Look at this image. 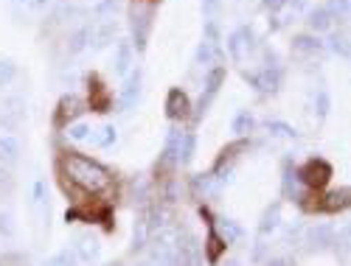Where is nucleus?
Masks as SVG:
<instances>
[{
	"label": "nucleus",
	"instance_id": "1",
	"mask_svg": "<svg viewBox=\"0 0 351 266\" xmlns=\"http://www.w3.org/2000/svg\"><path fill=\"white\" fill-rule=\"evenodd\" d=\"M56 171L62 176V185H73L87 196H107L115 188L112 171L107 165H101L99 160L87 157L82 152L65 149L60 157H56Z\"/></svg>",
	"mask_w": 351,
	"mask_h": 266
},
{
	"label": "nucleus",
	"instance_id": "2",
	"mask_svg": "<svg viewBox=\"0 0 351 266\" xmlns=\"http://www.w3.org/2000/svg\"><path fill=\"white\" fill-rule=\"evenodd\" d=\"M152 17H155V3L149 0H132L130 6V28H132V42L138 51H146L152 31Z\"/></svg>",
	"mask_w": 351,
	"mask_h": 266
},
{
	"label": "nucleus",
	"instance_id": "3",
	"mask_svg": "<svg viewBox=\"0 0 351 266\" xmlns=\"http://www.w3.org/2000/svg\"><path fill=\"white\" fill-rule=\"evenodd\" d=\"M295 176H298V183L306 188V191H320V188H326L329 180L335 176V168L329 160L324 157H309L301 168H295Z\"/></svg>",
	"mask_w": 351,
	"mask_h": 266
},
{
	"label": "nucleus",
	"instance_id": "4",
	"mask_svg": "<svg viewBox=\"0 0 351 266\" xmlns=\"http://www.w3.org/2000/svg\"><path fill=\"white\" fill-rule=\"evenodd\" d=\"M84 109H87V104H84V98H79L76 93L62 96L60 104H56V112H53V127H65V129H68L71 124H76V118L84 115Z\"/></svg>",
	"mask_w": 351,
	"mask_h": 266
},
{
	"label": "nucleus",
	"instance_id": "5",
	"mask_svg": "<svg viewBox=\"0 0 351 266\" xmlns=\"http://www.w3.org/2000/svg\"><path fill=\"white\" fill-rule=\"evenodd\" d=\"M245 79L256 87V93L273 96L281 87V68L278 65H265V68H258L256 73H245Z\"/></svg>",
	"mask_w": 351,
	"mask_h": 266
},
{
	"label": "nucleus",
	"instance_id": "6",
	"mask_svg": "<svg viewBox=\"0 0 351 266\" xmlns=\"http://www.w3.org/2000/svg\"><path fill=\"white\" fill-rule=\"evenodd\" d=\"M222 81H225V68H222V65H214V68L208 70V76H206V90H202L199 104H197V115H194L197 121H199V118L208 112V107H211V101L217 98V93H219Z\"/></svg>",
	"mask_w": 351,
	"mask_h": 266
},
{
	"label": "nucleus",
	"instance_id": "7",
	"mask_svg": "<svg viewBox=\"0 0 351 266\" xmlns=\"http://www.w3.org/2000/svg\"><path fill=\"white\" fill-rule=\"evenodd\" d=\"M180 143H183V132L178 127H171L169 135H166V143H163V152H160V160H158L155 171L178 168L180 165Z\"/></svg>",
	"mask_w": 351,
	"mask_h": 266
},
{
	"label": "nucleus",
	"instance_id": "8",
	"mask_svg": "<svg viewBox=\"0 0 351 266\" xmlns=\"http://www.w3.org/2000/svg\"><path fill=\"white\" fill-rule=\"evenodd\" d=\"M253 48H256V34H253L250 25L237 28V31L228 37V53H230V59H237V62H242V59H245Z\"/></svg>",
	"mask_w": 351,
	"mask_h": 266
},
{
	"label": "nucleus",
	"instance_id": "9",
	"mask_svg": "<svg viewBox=\"0 0 351 266\" xmlns=\"http://www.w3.org/2000/svg\"><path fill=\"white\" fill-rule=\"evenodd\" d=\"M178 266H202V247L189 230H180L178 241Z\"/></svg>",
	"mask_w": 351,
	"mask_h": 266
},
{
	"label": "nucleus",
	"instance_id": "10",
	"mask_svg": "<svg viewBox=\"0 0 351 266\" xmlns=\"http://www.w3.org/2000/svg\"><path fill=\"white\" fill-rule=\"evenodd\" d=\"M23 115H25V101L23 96H9L3 104H0V127L14 132L23 124Z\"/></svg>",
	"mask_w": 351,
	"mask_h": 266
},
{
	"label": "nucleus",
	"instance_id": "11",
	"mask_svg": "<svg viewBox=\"0 0 351 266\" xmlns=\"http://www.w3.org/2000/svg\"><path fill=\"white\" fill-rule=\"evenodd\" d=\"M348 208H351V188L329 191L315 202V211H320V213H343Z\"/></svg>",
	"mask_w": 351,
	"mask_h": 266
},
{
	"label": "nucleus",
	"instance_id": "12",
	"mask_svg": "<svg viewBox=\"0 0 351 266\" xmlns=\"http://www.w3.org/2000/svg\"><path fill=\"white\" fill-rule=\"evenodd\" d=\"M141 81H143V73H141V68H135V70L127 76L124 87H121V96H119V112H130V109L138 104L141 90H143Z\"/></svg>",
	"mask_w": 351,
	"mask_h": 266
},
{
	"label": "nucleus",
	"instance_id": "13",
	"mask_svg": "<svg viewBox=\"0 0 351 266\" xmlns=\"http://www.w3.org/2000/svg\"><path fill=\"white\" fill-rule=\"evenodd\" d=\"M306 247L312 252H324L335 247V227L332 224H312L306 230Z\"/></svg>",
	"mask_w": 351,
	"mask_h": 266
},
{
	"label": "nucleus",
	"instance_id": "14",
	"mask_svg": "<svg viewBox=\"0 0 351 266\" xmlns=\"http://www.w3.org/2000/svg\"><path fill=\"white\" fill-rule=\"evenodd\" d=\"M166 115L171 121H186L191 115V104H189V96L180 90V87H171L166 93Z\"/></svg>",
	"mask_w": 351,
	"mask_h": 266
},
{
	"label": "nucleus",
	"instance_id": "15",
	"mask_svg": "<svg viewBox=\"0 0 351 266\" xmlns=\"http://www.w3.org/2000/svg\"><path fill=\"white\" fill-rule=\"evenodd\" d=\"M202 216L208 219V235H206V244H202V250H206V258H208V263H217L219 258H222V252H225V241H222V235L217 232V227H214V216H208V211L202 208Z\"/></svg>",
	"mask_w": 351,
	"mask_h": 266
},
{
	"label": "nucleus",
	"instance_id": "16",
	"mask_svg": "<svg viewBox=\"0 0 351 266\" xmlns=\"http://www.w3.org/2000/svg\"><path fill=\"white\" fill-rule=\"evenodd\" d=\"M112 68H115V73H119V76H130L132 73V68H135V48H132V42L119 40V45H115Z\"/></svg>",
	"mask_w": 351,
	"mask_h": 266
},
{
	"label": "nucleus",
	"instance_id": "17",
	"mask_svg": "<svg viewBox=\"0 0 351 266\" xmlns=\"http://www.w3.org/2000/svg\"><path fill=\"white\" fill-rule=\"evenodd\" d=\"M278 224H281V202H273V204H267V208H265V213H261L258 227H256V235L265 241L267 235H273L278 230Z\"/></svg>",
	"mask_w": 351,
	"mask_h": 266
},
{
	"label": "nucleus",
	"instance_id": "18",
	"mask_svg": "<svg viewBox=\"0 0 351 266\" xmlns=\"http://www.w3.org/2000/svg\"><path fill=\"white\" fill-rule=\"evenodd\" d=\"M73 250H76V255H79V263H82V261H84V263H93V261L101 255V241L96 239V235H90V232H82V235H76Z\"/></svg>",
	"mask_w": 351,
	"mask_h": 266
},
{
	"label": "nucleus",
	"instance_id": "19",
	"mask_svg": "<svg viewBox=\"0 0 351 266\" xmlns=\"http://www.w3.org/2000/svg\"><path fill=\"white\" fill-rule=\"evenodd\" d=\"M20 155H23L20 137L17 135H0V165H3V168L17 165L20 163Z\"/></svg>",
	"mask_w": 351,
	"mask_h": 266
},
{
	"label": "nucleus",
	"instance_id": "20",
	"mask_svg": "<svg viewBox=\"0 0 351 266\" xmlns=\"http://www.w3.org/2000/svg\"><path fill=\"white\" fill-rule=\"evenodd\" d=\"M324 51H326V42H320L315 34L292 37V53H298V56H320Z\"/></svg>",
	"mask_w": 351,
	"mask_h": 266
},
{
	"label": "nucleus",
	"instance_id": "21",
	"mask_svg": "<svg viewBox=\"0 0 351 266\" xmlns=\"http://www.w3.org/2000/svg\"><path fill=\"white\" fill-rule=\"evenodd\" d=\"M191 191H194L197 199H214V196H219V183L211 176V171L208 174H194L191 176Z\"/></svg>",
	"mask_w": 351,
	"mask_h": 266
},
{
	"label": "nucleus",
	"instance_id": "22",
	"mask_svg": "<svg viewBox=\"0 0 351 266\" xmlns=\"http://www.w3.org/2000/svg\"><path fill=\"white\" fill-rule=\"evenodd\" d=\"M219 59H222V48H219V42H214V40H208V37H202V42L197 45V53H194V62L202 65V68H208V65L219 62Z\"/></svg>",
	"mask_w": 351,
	"mask_h": 266
},
{
	"label": "nucleus",
	"instance_id": "23",
	"mask_svg": "<svg viewBox=\"0 0 351 266\" xmlns=\"http://www.w3.org/2000/svg\"><path fill=\"white\" fill-rule=\"evenodd\" d=\"M90 42H93V25L84 23V25H79L76 31L68 37V53L76 56V53H82V51L90 48Z\"/></svg>",
	"mask_w": 351,
	"mask_h": 266
},
{
	"label": "nucleus",
	"instance_id": "24",
	"mask_svg": "<svg viewBox=\"0 0 351 266\" xmlns=\"http://www.w3.org/2000/svg\"><path fill=\"white\" fill-rule=\"evenodd\" d=\"M214 227H217V232L222 235L225 244H237V241H242V235H245V230L239 227V222H237V219H228V216L214 219Z\"/></svg>",
	"mask_w": 351,
	"mask_h": 266
},
{
	"label": "nucleus",
	"instance_id": "25",
	"mask_svg": "<svg viewBox=\"0 0 351 266\" xmlns=\"http://www.w3.org/2000/svg\"><path fill=\"white\" fill-rule=\"evenodd\" d=\"M87 81H90V107H93L96 112H107L110 104H112V96L104 90V84L99 81V76H90Z\"/></svg>",
	"mask_w": 351,
	"mask_h": 266
},
{
	"label": "nucleus",
	"instance_id": "26",
	"mask_svg": "<svg viewBox=\"0 0 351 266\" xmlns=\"http://www.w3.org/2000/svg\"><path fill=\"white\" fill-rule=\"evenodd\" d=\"M115 34H119V25H115V20H104L99 28H93V48L104 51L107 45H112Z\"/></svg>",
	"mask_w": 351,
	"mask_h": 266
},
{
	"label": "nucleus",
	"instance_id": "27",
	"mask_svg": "<svg viewBox=\"0 0 351 266\" xmlns=\"http://www.w3.org/2000/svg\"><path fill=\"white\" fill-rule=\"evenodd\" d=\"M146 244H149V222H146V213H141L132 224V252H141Z\"/></svg>",
	"mask_w": 351,
	"mask_h": 266
},
{
	"label": "nucleus",
	"instance_id": "28",
	"mask_svg": "<svg viewBox=\"0 0 351 266\" xmlns=\"http://www.w3.org/2000/svg\"><path fill=\"white\" fill-rule=\"evenodd\" d=\"M230 129H233V135H239V137L250 135V132L256 129V115H253L250 109H239V112H237V118H233Z\"/></svg>",
	"mask_w": 351,
	"mask_h": 266
},
{
	"label": "nucleus",
	"instance_id": "29",
	"mask_svg": "<svg viewBox=\"0 0 351 266\" xmlns=\"http://www.w3.org/2000/svg\"><path fill=\"white\" fill-rule=\"evenodd\" d=\"M332 20H335V17L326 12V6L312 9L309 17H306V23H309V28H312L315 34H317V31H329V28H332Z\"/></svg>",
	"mask_w": 351,
	"mask_h": 266
},
{
	"label": "nucleus",
	"instance_id": "30",
	"mask_svg": "<svg viewBox=\"0 0 351 266\" xmlns=\"http://www.w3.org/2000/svg\"><path fill=\"white\" fill-rule=\"evenodd\" d=\"M43 266H79V255H76L73 247H65L60 252H53L51 258H45Z\"/></svg>",
	"mask_w": 351,
	"mask_h": 266
},
{
	"label": "nucleus",
	"instance_id": "31",
	"mask_svg": "<svg viewBox=\"0 0 351 266\" xmlns=\"http://www.w3.org/2000/svg\"><path fill=\"white\" fill-rule=\"evenodd\" d=\"M93 140H96L99 149H110V146H115V140H119V129H115L112 124H104V127L93 135Z\"/></svg>",
	"mask_w": 351,
	"mask_h": 266
},
{
	"label": "nucleus",
	"instance_id": "32",
	"mask_svg": "<svg viewBox=\"0 0 351 266\" xmlns=\"http://www.w3.org/2000/svg\"><path fill=\"white\" fill-rule=\"evenodd\" d=\"M197 152V135L194 132H183V143H180V165H189L194 160Z\"/></svg>",
	"mask_w": 351,
	"mask_h": 266
},
{
	"label": "nucleus",
	"instance_id": "33",
	"mask_svg": "<svg viewBox=\"0 0 351 266\" xmlns=\"http://www.w3.org/2000/svg\"><path fill=\"white\" fill-rule=\"evenodd\" d=\"M267 132L276 135V137H284V140H295L298 137V129L287 124V121H267Z\"/></svg>",
	"mask_w": 351,
	"mask_h": 266
},
{
	"label": "nucleus",
	"instance_id": "34",
	"mask_svg": "<svg viewBox=\"0 0 351 266\" xmlns=\"http://www.w3.org/2000/svg\"><path fill=\"white\" fill-rule=\"evenodd\" d=\"M65 135H68V140L82 143V140H87V137L93 135V127L87 124V121H76V124H71V127L65 129Z\"/></svg>",
	"mask_w": 351,
	"mask_h": 266
},
{
	"label": "nucleus",
	"instance_id": "35",
	"mask_svg": "<svg viewBox=\"0 0 351 266\" xmlns=\"http://www.w3.org/2000/svg\"><path fill=\"white\" fill-rule=\"evenodd\" d=\"M326 45H329V51H332V53H337V56H343V59H348V56H351V42H348V37H346V34H332V37L326 40Z\"/></svg>",
	"mask_w": 351,
	"mask_h": 266
},
{
	"label": "nucleus",
	"instance_id": "36",
	"mask_svg": "<svg viewBox=\"0 0 351 266\" xmlns=\"http://www.w3.org/2000/svg\"><path fill=\"white\" fill-rule=\"evenodd\" d=\"M326 12L335 20H346L351 17V0H326Z\"/></svg>",
	"mask_w": 351,
	"mask_h": 266
},
{
	"label": "nucleus",
	"instance_id": "37",
	"mask_svg": "<svg viewBox=\"0 0 351 266\" xmlns=\"http://www.w3.org/2000/svg\"><path fill=\"white\" fill-rule=\"evenodd\" d=\"M121 9V0H99V3L93 6V14L96 17H107V20H112V14Z\"/></svg>",
	"mask_w": 351,
	"mask_h": 266
},
{
	"label": "nucleus",
	"instance_id": "38",
	"mask_svg": "<svg viewBox=\"0 0 351 266\" xmlns=\"http://www.w3.org/2000/svg\"><path fill=\"white\" fill-rule=\"evenodd\" d=\"M17 65L12 62V59H0V87H6V84H12L14 79H17Z\"/></svg>",
	"mask_w": 351,
	"mask_h": 266
},
{
	"label": "nucleus",
	"instance_id": "39",
	"mask_svg": "<svg viewBox=\"0 0 351 266\" xmlns=\"http://www.w3.org/2000/svg\"><path fill=\"white\" fill-rule=\"evenodd\" d=\"M14 232H17L14 216L9 211H0V239H14Z\"/></svg>",
	"mask_w": 351,
	"mask_h": 266
},
{
	"label": "nucleus",
	"instance_id": "40",
	"mask_svg": "<svg viewBox=\"0 0 351 266\" xmlns=\"http://www.w3.org/2000/svg\"><path fill=\"white\" fill-rule=\"evenodd\" d=\"M12 191H14V176H12V171H9V168L0 165V199L12 196Z\"/></svg>",
	"mask_w": 351,
	"mask_h": 266
},
{
	"label": "nucleus",
	"instance_id": "41",
	"mask_svg": "<svg viewBox=\"0 0 351 266\" xmlns=\"http://www.w3.org/2000/svg\"><path fill=\"white\" fill-rule=\"evenodd\" d=\"M335 247L337 250H351V222H346L340 227V232L335 235Z\"/></svg>",
	"mask_w": 351,
	"mask_h": 266
},
{
	"label": "nucleus",
	"instance_id": "42",
	"mask_svg": "<svg viewBox=\"0 0 351 266\" xmlns=\"http://www.w3.org/2000/svg\"><path fill=\"white\" fill-rule=\"evenodd\" d=\"M329 104H332V101H329V93H326V90H320V93H317V104H315L320 121H324V118L329 115Z\"/></svg>",
	"mask_w": 351,
	"mask_h": 266
},
{
	"label": "nucleus",
	"instance_id": "43",
	"mask_svg": "<svg viewBox=\"0 0 351 266\" xmlns=\"http://www.w3.org/2000/svg\"><path fill=\"white\" fill-rule=\"evenodd\" d=\"M261 6H265V12H270V14H278L287 6V0H261Z\"/></svg>",
	"mask_w": 351,
	"mask_h": 266
},
{
	"label": "nucleus",
	"instance_id": "44",
	"mask_svg": "<svg viewBox=\"0 0 351 266\" xmlns=\"http://www.w3.org/2000/svg\"><path fill=\"white\" fill-rule=\"evenodd\" d=\"M25 3H28V9H32V12H43V9H48L53 3V0H25Z\"/></svg>",
	"mask_w": 351,
	"mask_h": 266
},
{
	"label": "nucleus",
	"instance_id": "45",
	"mask_svg": "<svg viewBox=\"0 0 351 266\" xmlns=\"http://www.w3.org/2000/svg\"><path fill=\"white\" fill-rule=\"evenodd\" d=\"M206 37H208V40H214V42H219V28H217V23H214V20H208V23H206Z\"/></svg>",
	"mask_w": 351,
	"mask_h": 266
},
{
	"label": "nucleus",
	"instance_id": "46",
	"mask_svg": "<svg viewBox=\"0 0 351 266\" xmlns=\"http://www.w3.org/2000/svg\"><path fill=\"white\" fill-rule=\"evenodd\" d=\"M265 266H295V261L292 258H270Z\"/></svg>",
	"mask_w": 351,
	"mask_h": 266
},
{
	"label": "nucleus",
	"instance_id": "47",
	"mask_svg": "<svg viewBox=\"0 0 351 266\" xmlns=\"http://www.w3.org/2000/svg\"><path fill=\"white\" fill-rule=\"evenodd\" d=\"M217 9H219V3H217V0H202V12H206L208 17H211Z\"/></svg>",
	"mask_w": 351,
	"mask_h": 266
},
{
	"label": "nucleus",
	"instance_id": "48",
	"mask_svg": "<svg viewBox=\"0 0 351 266\" xmlns=\"http://www.w3.org/2000/svg\"><path fill=\"white\" fill-rule=\"evenodd\" d=\"M287 6L292 9V14H295V12H301L306 6V0H287Z\"/></svg>",
	"mask_w": 351,
	"mask_h": 266
},
{
	"label": "nucleus",
	"instance_id": "49",
	"mask_svg": "<svg viewBox=\"0 0 351 266\" xmlns=\"http://www.w3.org/2000/svg\"><path fill=\"white\" fill-rule=\"evenodd\" d=\"M225 266H242L239 261H225Z\"/></svg>",
	"mask_w": 351,
	"mask_h": 266
},
{
	"label": "nucleus",
	"instance_id": "50",
	"mask_svg": "<svg viewBox=\"0 0 351 266\" xmlns=\"http://www.w3.org/2000/svg\"><path fill=\"white\" fill-rule=\"evenodd\" d=\"M138 266H155V263H152V261H143V263H138Z\"/></svg>",
	"mask_w": 351,
	"mask_h": 266
},
{
	"label": "nucleus",
	"instance_id": "51",
	"mask_svg": "<svg viewBox=\"0 0 351 266\" xmlns=\"http://www.w3.org/2000/svg\"><path fill=\"white\" fill-rule=\"evenodd\" d=\"M14 3H25V0H14Z\"/></svg>",
	"mask_w": 351,
	"mask_h": 266
}]
</instances>
